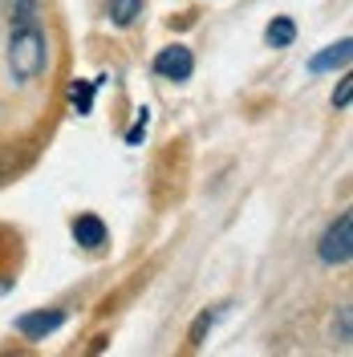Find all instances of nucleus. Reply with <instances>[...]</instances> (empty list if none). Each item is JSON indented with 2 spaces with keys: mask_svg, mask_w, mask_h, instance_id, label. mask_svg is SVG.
<instances>
[{
  "mask_svg": "<svg viewBox=\"0 0 353 357\" xmlns=\"http://www.w3.org/2000/svg\"><path fill=\"white\" fill-rule=\"evenodd\" d=\"M264 41L272 45V49H288V45L296 41V24L288 21V17H276V21L264 29Z\"/></svg>",
  "mask_w": 353,
  "mask_h": 357,
  "instance_id": "8",
  "label": "nucleus"
},
{
  "mask_svg": "<svg viewBox=\"0 0 353 357\" xmlns=\"http://www.w3.org/2000/svg\"><path fill=\"white\" fill-rule=\"evenodd\" d=\"M350 98H353V77H341V86L333 89V106H337V110H345V106H350Z\"/></svg>",
  "mask_w": 353,
  "mask_h": 357,
  "instance_id": "13",
  "label": "nucleus"
},
{
  "mask_svg": "<svg viewBox=\"0 0 353 357\" xmlns=\"http://www.w3.org/2000/svg\"><path fill=\"white\" fill-rule=\"evenodd\" d=\"M317 256H321V264H329V268H341V264L353 260V215L350 211H341V215L325 227V236H321V244H317Z\"/></svg>",
  "mask_w": 353,
  "mask_h": 357,
  "instance_id": "2",
  "label": "nucleus"
},
{
  "mask_svg": "<svg viewBox=\"0 0 353 357\" xmlns=\"http://www.w3.org/2000/svg\"><path fill=\"white\" fill-rule=\"evenodd\" d=\"M353 57V41L350 37H341L337 45H329V49H321V53H313L309 57V69L313 73H333V69H345Z\"/></svg>",
  "mask_w": 353,
  "mask_h": 357,
  "instance_id": "5",
  "label": "nucleus"
},
{
  "mask_svg": "<svg viewBox=\"0 0 353 357\" xmlns=\"http://www.w3.org/2000/svg\"><path fill=\"white\" fill-rule=\"evenodd\" d=\"M0 4H4V17H8V24L24 21V17H41V0H0Z\"/></svg>",
  "mask_w": 353,
  "mask_h": 357,
  "instance_id": "10",
  "label": "nucleus"
},
{
  "mask_svg": "<svg viewBox=\"0 0 353 357\" xmlns=\"http://www.w3.org/2000/svg\"><path fill=\"white\" fill-rule=\"evenodd\" d=\"M73 240H77V244L82 248H102L106 244V223L98 220V215H77V220H73Z\"/></svg>",
  "mask_w": 353,
  "mask_h": 357,
  "instance_id": "6",
  "label": "nucleus"
},
{
  "mask_svg": "<svg viewBox=\"0 0 353 357\" xmlns=\"http://www.w3.org/2000/svg\"><path fill=\"white\" fill-rule=\"evenodd\" d=\"M106 13H110V21L118 24V29H126V24H134L142 17V0H110Z\"/></svg>",
  "mask_w": 353,
  "mask_h": 357,
  "instance_id": "9",
  "label": "nucleus"
},
{
  "mask_svg": "<svg viewBox=\"0 0 353 357\" xmlns=\"http://www.w3.org/2000/svg\"><path fill=\"white\" fill-rule=\"evenodd\" d=\"M147 126H151V110H138V118H134V126L126 130V146H138V142L147 138Z\"/></svg>",
  "mask_w": 353,
  "mask_h": 357,
  "instance_id": "11",
  "label": "nucleus"
},
{
  "mask_svg": "<svg viewBox=\"0 0 353 357\" xmlns=\"http://www.w3.org/2000/svg\"><path fill=\"white\" fill-rule=\"evenodd\" d=\"M8 77L17 86H33L49 69V37L41 29V17H24V21L8 24Z\"/></svg>",
  "mask_w": 353,
  "mask_h": 357,
  "instance_id": "1",
  "label": "nucleus"
},
{
  "mask_svg": "<svg viewBox=\"0 0 353 357\" xmlns=\"http://www.w3.org/2000/svg\"><path fill=\"white\" fill-rule=\"evenodd\" d=\"M211 325H216V312H203V317H199L195 325H191V341H195V345H199V337L207 333Z\"/></svg>",
  "mask_w": 353,
  "mask_h": 357,
  "instance_id": "14",
  "label": "nucleus"
},
{
  "mask_svg": "<svg viewBox=\"0 0 353 357\" xmlns=\"http://www.w3.org/2000/svg\"><path fill=\"white\" fill-rule=\"evenodd\" d=\"M61 325H66V312L61 309H37V312L17 317V333L29 337V341H45L49 333H57Z\"/></svg>",
  "mask_w": 353,
  "mask_h": 357,
  "instance_id": "4",
  "label": "nucleus"
},
{
  "mask_svg": "<svg viewBox=\"0 0 353 357\" xmlns=\"http://www.w3.org/2000/svg\"><path fill=\"white\" fill-rule=\"evenodd\" d=\"M155 73H158V77H167V82H187V77L195 73V57H191V49H187V45H171V49H158V57H155Z\"/></svg>",
  "mask_w": 353,
  "mask_h": 357,
  "instance_id": "3",
  "label": "nucleus"
},
{
  "mask_svg": "<svg viewBox=\"0 0 353 357\" xmlns=\"http://www.w3.org/2000/svg\"><path fill=\"white\" fill-rule=\"evenodd\" d=\"M333 329H337V337H341L345 345L353 341V312H350V305H341V309H337V325H333Z\"/></svg>",
  "mask_w": 353,
  "mask_h": 357,
  "instance_id": "12",
  "label": "nucleus"
},
{
  "mask_svg": "<svg viewBox=\"0 0 353 357\" xmlns=\"http://www.w3.org/2000/svg\"><path fill=\"white\" fill-rule=\"evenodd\" d=\"M102 82H106V77H98V82H73V86H69V106L77 114H89L93 110V93H98Z\"/></svg>",
  "mask_w": 353,
  "mask_h": 357,
  "instance_id": "7",
  "label": "nucleus"
}]
</instances>
